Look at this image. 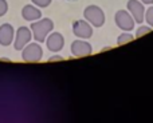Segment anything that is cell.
Returning a JSON list of instances; mask_svg holds the SVG:
<instances>
[{"mask_svg":"<svg viewBox=\"0 0 153 123\" xmlns=\"http://www.w3.org/2000/svg\"><path fill=\"white\" fill-rule=\"evenodd\" d=\"M46 46H47L48 51L51 52H58L65 47V38L59 32H51L46 39Z\"/></svg>","mask_w":153,"mask_h":123,"instance_id":"9c48e42d","label":"cell"},{"mask_svg":"<svg viewBox=\"0 0 153 123\" xmlns=\"http://www.w3.org/2000/svg\"><path fill=\"white\" fill-rule=\"evenodd\" d=\"M152 31V27L149 26V24H146V26H140L137 28V31H136V38H141L143 35L148 34V32Z\"/></svg>","mask_w":153,"mask_h":123,"instance_id":"5bb4252c","label":"cell"},{"mask_svg":"<svg viewBox=\"0 0 153 123\" xmlns=\"http://www.w3.org/2000/svg\"><path fill=\"white\" fill-rule=\"evenodd\" d=\"M114 21H116V26L118 27L122 31H133L134 29V24L136 20L132 16V13L128 10H118L114 15Z\"/></svg>","mask_w":153,"mask_h":123,"instance_id":"277c9868","label":"cell"},{"mask_svg":"<svg viewBox=\"0 0 153 123\" xmlns=\"http://www.w3.org/2000/svg\"><path fill=\"white\" fill-rule=\"evenodd\" d=\"M126 10L132 13L136 23L143 24V21L145 20V12H146L145 4L143 1H140V0H128Z\"/></svg>","mask_w":153,"mask_h":123,"instance_id":"8992f818","label":"cell"},{"mask_svg":"<svg viewBox=\"0 0 153 123\" xmlns=\"http://www.w3.org/2000/svg\"><path fill=\"white\" fill-rule=\"evenodd\" d=\"M8 11V3L7 0H0V18L4 16Z\"/></svg>","mask_w":153,"mask_h":123,"instance_id":"2e32d148","label":"cell"},{"mask_svg":"<svg viewBox=\"0 0 153 123\" xmlns=\"http://www.w3.org/2000/svg\"><path fill=\"white\" fill-rule=\"evenodd\" d=\"M73 34L78 39H90L93 36V26L86 20V19H79L73 23Z\"/></svg>","mask_w":153,"mask_h":123,"instance_id":"5b68a950","label":"cell"},{"mask_svg":"<svg viewBox=\"0 0 153 123\" xmlns=\"http://www.w3.org/2000/svg\"><path fill=\"white\" fill-rule=\"evenodd\" d=\"M1 60H4V62H11L10 59H7V58H1Z\"/></svg>","mask_w":153,"mask_h":123,"instance_id":"d6986e66","label":"cell"},{"mask_svg":"<svg viewBox=\"0 0 153 123\" xmlns=\"http://www.w3.org/2000/svg\"><path fill=\"white\" fill-rule=\"evenodd\" d=\"M71 54L76 58H83V56H87L93 52V47L89 42H86L85 39L82 40H74L71 43Z\"/></svg>","mask_w":153,"mask_h":123,"instance_id":"ba28073f","label":"cell"},{"mask_svg":"<svg viewBox=\"0 0 153 123\" xmlns=\"http://www.w3.org/2000/svg\"><path fill=\"white\" fill-rule=\"evenodd\" d=\"M31 31L32 35H34V40L38 43H43L46 42L47 36L53 32L54 29V21L48 18L45 19H39L36 21H32L31 24Z\"/></svg>","mask_w":153,"mask_h":123,"instance_id":"6da1fadb","label":"cell"},{"mask_svg":"<svg viewBox=\"0 0 153 123\" xmlns=\"http://www.w3.org/2000/svg\"><path fill=\"white\" fill-rule=\"evenodd\" d=\"M140 1H143L145 5H152L153 4V0H140Z\"/></svg>","mask_w":153,"mask_h":123,"instance_id":"ac0fdd59","label":"cell"},{"mask_svg":"<svg viewBox=\"0 0 153 123\" xmlns=\"http://www.w3.org/2000/svg\"><path fill=\"white\" fill-rule=\"evenodd\" d=\"M22 16L27 21H36L42 19V11L35 4H27L22 8Z\"/></svg>","mask_w":153,"mask_h":123,"instance_id":"8fae6325","label":"cell"},{"mask_svg":"<svg viewBox=\"0 0 153 123\" xmlns=\"http://www.w3.org/2000/svg\"><path fill=\"white\" fill-rule=\"evenodd\" d=\"M15 40V31L10 23H4L0 26V46L8 47Z\"/></svg>","mask_w":153,"mask_h":123,"instance_id":"30bf717a","label":"cell"},{"mask_svg":"<svg viewBox=\"0 0 153 123\" xmlns=\"http://www.w3.org/2000/svg\"><path fill=\"white\" fill-rule=\"evenodd\" d=\"M83 18L91 24L95 28H100L105 24L106 16L105 12L102 11V8H100L98 5H87L83 11Z\"/></svg>","mask_w":153,"mask_h":123,"instance_id":"7a4b0ae2","label":"cell"},{"mask_svg":"<svg viewBox=\"0 0 153 123\" xmlns=\"http://www.w3.org/2000/svg\"><path fill=\"white\" fill-rule=\"evenodd\" d=\"M145 21L146 24H149V26L153 28V4L149 5L148 8H146V12H145Z\"/></svg>","mask_w":153,"mask_h":123,"instance_id":"4fadbf2b","label":"cell"},{"mask_svg":"<svg viewBox=\"0 0 153 123\" xmlns=\"http://www.w3.org/2000/svg\"><path fill=\"white\" fill-rule=\"evenodd\" d=\"M32 31L28 27H19V29L15 34V40H13V47L16 51H22L27 44L30 43V40L32 39Z\"/></svg>","mask_w":153,"mask_h":123,"instance_id":"52a82bcc","label":"cell"},{"mask_svg":"<svg viewBox=\"0 0 153 123\" xmlns=\"http://www.w3.org/2000/svg\"><path fill=\"white\" fill-rule=\"evenodd\" d=\"M43 58V48L38 42L28 43L22 50V59L27 63H36L40 62Z\"/></svg>","mask_w":153,"mask_h":123,"instance_id":"3957f363","label":"cell"},{"mask_svg":"<svg viewBox=\"0 0 153 123\" xmlns=\"http://www.w3.org/2000/svg\"><path fill=\"white\" fill-rule=\"evenodd\" d=\"M62 59H63V56L55 55V56H50V58H48V62H56V60H62Z\"/></svg>","mask_w":153,"mask_h":123,"instance_id":"e0dca14e","label":"cell"},{"mask_svg":"<svg viewBox=\"0 0 153 123\" xmlns=\"http://www.w3.org/2000/svg\"><path fill=\"white\" fill-rule=\"evenodd\" d=\"M31 1H32V4H35L36 7L46 8V7H48V5L51 4V1H53V0H31Z\"/></svg>","mask_w":153,"mask_h":123,"instance_id":"9a60e30c","label":"cell"},{"mask_svg":"<svg viewBox=\"0 0 153 123\" xmlns=\"http://www.w3.org/2000/svg\"><path fill=\"white\" fill-rule=\"evenodd\" d=\"M134 36H136V35H132L130 32L124 31L121 35H118V38H117V44H118V46H122V44H125V43L132 42V40L134 39Z\"/></svg>","mask_w":153,"mask_h":123,"instance_id":"7c38bea8","label":"cell"}]
</instances>
